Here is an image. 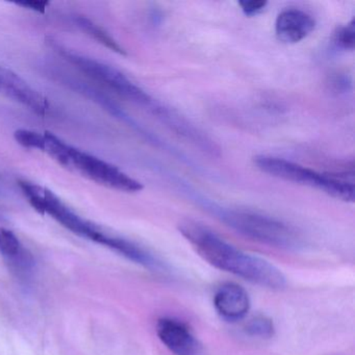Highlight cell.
Wrapping results in <instances>:
<instances>
[{
    "label": "cell",
    "instance_id": "1",
    "mask_svg": "<svg viewBox=\"0 0 355 355\" xmlns=\"http://www.w3.org/2000/svg\"><path fill=\"white\" fill-rule=\"evenodd\" d=\"M180 232L196 252L217 269L271 290H282L286 286V276L273 263L236 248L205 226L184 222Z\"/></svg>",
    "mask_w": 355,
    "mask_h": 355
},
{
    "label": "cell",
    "instance_id": "2",
    "mask_svg": "<svg viewBox=\"0 0 355 355\" xmlns=\"http://www.w3.org/2000/svg\"><path fill=\"white\" fill-rule=\"evenodd\" d=\"M18 184L30 205L41 215L51 216L53 219L73 234L88 239L97 244L103 245L123 255L130 261L142 266L145 269H155L157 263V257L140 245L121 236L103 232L92 222L74 213L53 191L45 187L28 180H19Z\"/></svg>",
    "mask_w": 355,
    "mask_h": 355
},
{
    "label": "cell",
    "instance_id": "3",
    "mask_svg": "<svg viewBox=\"0 0 355 355\" xmlns=\"http://www.w3.org/2000/svg\"><path fill=\"white\" fill-rule=\"evenodd\" d=\"M43 137L44 141L41 151L70 172L120 192L138 193L143 190L140 182L116 166L71 146L53 132H45Z\"/></svg>",
    "mask_w": 355,
    "mask_h": 355
},
{
    "label": "cell",
    "instance_id": "4",
    "mask_svg": "<svg viewBox=\"0 0 355 355\" xmlns=\"http://www.w3.org/2000/svg\"><path fill=\"white\" fill-rule=\"evenodd\" d=\"M213 211L228 227L261 244L284 250L302 247V239L295 228L275 218L240 209L213 207Z\"/></svg>",
    "mask_w": 355,
    "mask_h": 355
},
{
    "label": "cell",
    "instance_id": "5",
    "mask_svg": "<svg viewBox=\"0 0 355 355\" xmlns=\"http://www.w3.org/2000/svg\"><path fill=\"white\" fill-rule=\"evenodd\" d=\"M49 44L62 58H64V60L69 62L78 71L82 72L92 82L103 85V87L119 95L122 98L132 101L137 105L153 107L155 112L159 107L155 105L150 95L147 94L140 87L137 86L120 70L116 69L115 67H112L103 62L80 55V53L60 44L53 39H49Z\"/></svg>",
    "mask_w": 355,
    "mask_h": 355
},
{
    "label": "cell",
    "instance_id": "6",
    "mask_svg": "<svg viewBox=\"0 0 355 355\" xmlns=\"http://www.w3.org/2000/svg\"><path fill=\"white\" fill-rule=\"evenodd\" d=\"M253 162L259 171L268 175L317 189L334 198L346 202L354 201V184L352 182L320 173L315 170L280 157L257 155Z\"/></svg>",
    "mask_w": 355,
    "mask_h": 355
},
{
    "label": "cell",
    "instance_id": "7",
    "mask_svg": "<svg viewBox=\"0 0 355 355\" xmlns=\"http://www.w3.org/2000/svg\"><path fill=\"white\" fill-rule=\"evenodd\" d=\"M0 96L24 105L37 115L45 116L49 103L42 94L9 68L0 66Z\"/></svg>",
    "mask_w": 355,
    "mask_h": 355
},
{
    "label": "cell",
    "instance_id": "8",
    "mask_svg": "<svg viewBox=\"0 0 355 355\" xmlns=\"http://www.w3.org/2000/svg\"><path fill=\"white\" fill-rule=\"evenodd\" d=\"M157 334L174 355H202V345L188 326L173 318L157 320Z\"/></svg>",
    "mask_w": 355,
    "mask_h": 355
},
{
    "label": "cell",
    "instance_id": "9",
    "mask_svg": "<svg viewBox=\"0 0 355 355\" xmlns=\"http://www.w3.org/2000/svg\"><path fill=\"white\" fill-rule=\"evenodd\" d=\"M315 28V19L301 10H284L276 18V37L286 44L301 42L313 33Z\"/></svg>",
    "mask_w": 355,
    "mask_h": 355
},
{
    "label": "cell",
    "instance_id": "10",
    "mask_svg": "<svg viewBox=\"0 0 355 355\" xmlns=\"http://www.w3.org/2000/svg\"><path fill=\"white\" fill-rule=\"evenodd\" d=\"M216 311L223 319L230 322L244 319L250 309V298L244 288L232 282L218 288L214 297Z\"/></svg>",
    "mask_w": 355,
    "mask_h": 355
},
{
    "label": "cell",
    "instance_id": "11",
    "mask_svg": "<svg viewBox=\"0 0 355 355\" xmlns=\"http://www.w3.org/2000/svg\"><path fill=\"white\" fill-rule=\"evenodd\" d=\"M0 254L17 277L26 278L34 267V259L12 230L0 227Z\"/></svg>",
    "mask_w": 355,
    "mask_h": 355
},
{
    "label": "cell",
    "instance_id": "12",
    "mask_svg": "<svg viewBox=\"0 0 355 355\" xmlns=\"http://www.w3.org/2000/svg\"><path fill=\"white\" fill-rule=\"evenodd\" d=\"M76 22L83 32L87 33V35H89L91 38L95 39L97 42L105 45V47L119 53V55H126L125 51L118 44L117 41L112 38L109 33L105 32L101 26H97L92 20L82 16V17H76Z\"/></svg>",
    "mask_w": 355,
    "mask_h": 355
},
{
    "label": "cell",
    "instance_id": "13",
    "mask_svg": "<svg viewBox=\"0 0 355 355\" xmlns=\"http://www.w3.org/2000/svg\"><path fill=\"white\" fill-rule=\"evenodd\" d=\"M245 331L252 338H270L274 336L275 327L271 319L261 315L249 320L245 326Z\"/></svg>",
    "mask_w": 355,
    "mask_h": 355
},
{
    "label": "cell",
    "instance_id": "14",
    "mask_svg": "<svg viewBox=\"0 0 355 355\" xmlns=\"http://www.w3.org/2000/svg\"><path fill=\"white\" fill-rule=\"evenodd\" d=\"M14 138H15L16 142L21 145L24 148L33 149V150H35V149L39 151L42 150L44 138H43V134H41V132L20 128V130H17L14 132Z\"/></svg>",
    "mask_w": 355,
    "mask_h": 355
},
{
    "label": "cell",
    "instance_id": "15",
    "mask_svg": "<svg viewBox=\"0 0 355 355\" xmlns=\"http://www.w3.org/2000/svg\"><path fill=\"white\" fill-rule=\"evenodd\" d=\"M336 43L338 47L344 49H354L355 44V21L351 20L348 26L340 28L336 35Z\"/></svg>",
    "mask_w": 355,
    "mask_h": 355
},
{
    "label": "cell",
    "instance_id": "16",
    "mask_svg": "<svg viewBox=\"0 0 355 355\" xmlns=\"http://www.w3.org/2000/svg\"><path fill=\"white\" fill-rule=\"evenodd\" d=\"M267 5V1H263V0H245L239 3L243 13L248 17L259 15L265 10Z\"/></svg>",
    "mask_w": 355,
    "mask_h": 355
},
{
    "label": "cell",
    "instance_id": "17",
    "mask_svg": "<svg viewBox=\"0 0 355 355\" xmlns=\"http://www.w3.org/2000/svg\"><path fill=\"white\" fill-rule=\"evenodd\" d=\"M17 5L20 7L28 8L33 11L39 12V13H44L49 3V1H24V3H17Z\"/></svg>",
    "mask_w": 355,
    "mask_h": 355
}]
</instances>
